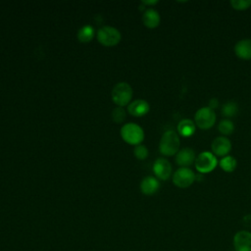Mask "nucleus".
Returning a JSON list of instances; mask_svg holds the SVG:
<instances>
[{"instance_id":"obj_6","label":"nucleus","mask_w":251,"mask_h":251,"mask_svg":"<svg viewBox=\"0 0 251 251\" xmlns=\"http://www.w3.org/2000/svg\"><path fill=\"white\" fill-rule=\"evenodd\" d=\"M194 123L201 129H209L216 123V113L211 108L201 107L194 114Z\"/></svg>"},{"instance_id":"obj_9","label":"nucleus","mask_w":251,"mask_h":251,"mask_svg":"<svg viewBox=\"0 0 251 251\" xmlns=\"http://www.w3.org/2000/svg\"><path fill=\"white\" fill-rule=\"evenodd\" d=\"M232 245L235 251H251V231H237L233 235Z\"/></svg>"},{"instance_id":"obj_1","label":"nucleus","mask_w":251,"mask_h":251,"mask_svg":"<svg viewBox=\"0 0 251 251\" xmlns=\"http://www.w3.org/2000/svg\"><path fill=\"white\" fill-rule=\"evenodd\" d=\"M180 146L178 134L174 130H167L163 133L159 142V151L164 156L176 155Z\"/></svg>"},{"instance_id":"obj_20","label":"nucleus","mask_w":251,"mask_h":251,"mask_svg":"<svg viewBox=\"0 0 251 251\" xmlns=\"http://www.w3.org/2000/svg\"><path fill=\"white\" fill-rule=\"evenodd\" d=\"M219 131L224 135H229L234 130V124L229 119H223L218 125Z\"/></svg>"},{"instance_id":"obj_11","label":"nucleus","mask_w":251,"mask_h":251,"mask_svg":"<svg viewBox=\"0 0 251 251\" xmlns=\"http://www.w3.org/2000/svg\"><path fill=\"white\" fill-rule=\"evenodd\" d=\"M196 155L193 149L185 147L176 154V163L180 168H188L190 165H192L195 162Z\"/></svg>"},{"instance_id":"obj_25","label":"nucleus","mask_w":251,"mask_h":251,"mask_svg":"<svg viewBox=\"0 0 251 251\" xmlns=\"http://www.w3.org/2000/svg\"><path fill=\"white\" fill-rule=\"evenodd\" d=\"M157 3H158L157 0H154V1H142V4H144V5H155Z\"/></svg>"},{"instance_id":"obj_13","label":"nucleus","mask_w":251,"mask_h":251,"mask_svg":"<svg viewBox=\"0 0 251 251\" xmlns=\"http://www.w3.org/2000/svg\"><path fill=\"white\" fill-rule=\"evenodd\" d=\"M159 188L160 182L158 178L152 176H145L140 182V190L145 195H153L159 190Z\"/></svg>"},{"instance_id":"obj_5","label":"nucleus","mask_w":251,"mask_h":251,"mask_svg":"<svg viewBox=\"0 0 251 251\" xmlns=\"http://www.w3.org/2000/svg\"><path fill=\"white\" fill-rule=\"evenodd\" d=\"M218 165L217 157L209 151L201 152L195 159L194 166L200 174H208L216 169Z\"/></svg>"},{"instance_id":"obj_24","label":"nucleus","mask_w":251,"mask_h":251,"mask_svg":"<svg viewBox=\"0 0 251 251\" xmlns=\"http://www.w3.org/2000/svg\"><path fill=\"white\" fill-rule=\"evenodd\" d=\"M209 108H211L212 110H215L219 107V100L217 98H211L209 100V105H208Z\"/></svg>"},{"instance_id":"obj_23","label":"nucleus","mask_w":251,"mask_h":251,"mask_svg":"<svg viewBox=\"0 0 251 251\" xmlns=\"http://www.w3.org/2000/svg\"><path fill=\"white\" fill-rule=\"evenodd\" d=\"M230 5L234 10L243 11L251 6V0H231Z\"/></svg>"},{"instance_id":"obj_12","label":"nucleus","mask_w":251,"mask_h":251,"mask_svg":"<svg viewBox=\"0 0 251 251\" xmlns=\"http://www.w3.org/2000/svg\"><path fill=\"white\" fill-rule=\"evenodd\" d=\"M150 110V106L146 100L136 99L127 105V112L133 117H143Z\"/></svg>"},{"instance_id":"obj_10","label":"nucleus","mask_w":251,"mask_h":251,"mask_svg":"<svg viewBox=\"0 0 251 251\" xmlns=\"http://www.w3.org/2000/svg\"><path fill=\"white\" fill-rule=\"evenodd\" d=\"M153 173L157 178L167 180L172 175V165L165 158H158L153 164Z\"/></svg>"},{"instance_id":"obj_21","label":"nucleus","mask_w":251,"mask_h":251,"mask_svg":"<svg viewBox=\"0 0 251 251\" xmlns=\"http://www.w3.org/2000/svg\"><path fill=\"white\" fill-rule=\"evenodd\" d=\"M126 111L123 107H117L112 111V119L115 123L121 124L126 120Z\"/></svg>"},{"instance_id":"obj_2","label":"nucleus","mask_w":251,"mask_h":251,"mask_svg":"<svg viewBox=\"0 0 251 251\" xmlns=\"http://www.w3.org/2000/svg\"><path fill=\"white\" fill-rule=\"evenodd\" d=\"M121 136L125 142L137 146L144 139V131L139 125L135 123H127L122 126Z\"/></svg>"},{"instance_id":"obj_22","label":"nucleus","mask_w":251,"mask_h":251,"mask_svg":"<svg viewBox=\"0 0 251 251\" xmlns=\"http://www.w3.org/2000/svg\"><path fill=\"white\" fill-rule=\"evenodd\" d=\"M133 154H134L136 159H138V160H145L148 157L149 152H148V149H147V147L145 145L139 144V145L135 146V148L133 150Z\"/></svg>"},{"instance_id":"obj_16","label":"nucleus","mask_w":251,"mask_h":251,"mask_svg":"<svg viewBox=\"0 0 251 251\" xmlns=\"http://www.w3.org/2000/svg\"><path fill=\"white\" fill-rule=\"evenodd\" d=\"M195 129H196L195 123L189 119H182L177 124V132L183 137L192 136L195 132Z\"/></svg>"},{"instance_id":"obj_17","label":"nucleus","mask_w":251,"mask_h":251,"mask_svg":"<svg viewBox=\"0 0 251 251\" xmlns=\"http://www.w3.org/2000/svg\"><path fill=\"white\" fill-rule=\"evenodd\" d=\"M95 35V29L90 25H85L82 27H80L77 31V39L79 42L87 43L90 42Z\"/></svg>"},{"instance_id":"obj_4","label":"nucleus","mask_w":251,"mask_h":251,"mask_svg":"<svg viewBox=\"0 0 251 251\" xmlns=\"http://www.w3.org/2000/svg\"><path fill=\"white\" fill-rule=\"evenodd\" d=\"M122 39V34L114 26L110 25H104L100 27L97 31V40L100 44L106 47H112L116 46L120 43Z\"/></svg>"},{"instance_id":"obj_7","label":"nucleus","mask_w":251,"mask_h":251,"mask_svg":"<svg viewBox=\"0 0 251 251\" xmlns=\"http://www.w3.org/2000/svg\"><path fill=\"white\" fill-rule=\"evenodd\" d=\"M196 179V175L189 168H179L173 175V182L179 188L189 187Z\"/></svg>"},{"instance_id":"obj_19","label":"nucleus","mask_w":251,"mask_h":251,"mask_svg":"<svg viewBox=\"0 0 251 251\" xmlns=\"http://www.w3.org/2000/svg\"><path fill=\"white\" fill-rule=\"evenodd\" d=\"M238 112V105L235 101H226L222 106V115L226 118L234 117Z\"/></svg>"},{"instance_id":"obj_18","label":"nucleus","mask_w":251,"mask_h":251,"mask_svg":"<svg viewBox=\"0 0 251 251\" xmlns=\"http://www.w3.org/2000/svg\"><path fill=\"white\" fill-rule=\"evenodd\" d=\"M219 165L221 167V169L226 172V173H231L235 170L236 166H237V161L236 159L233 157V156H230V155H227V156H225L223 157L220 162H219Z\"/></svg>"},{"instance_id":"obj_8","label":"nucleus","mask_w":251,"mask_h":251,"mask_svg":"<svg viewBox=\"0 0 251 251\" xmlns=\"http://www.w3.org/2000/svg\"><path fill=\"white\" fill-rule=\"evenodd\" d=\"M211 149L216 157L227 156L231 150L230 140L226 136H218L212 141Z\"/></svg>"},{"instance_id":"obj_3","label":"nucleus","mask_w":251,"mask_h":251,"mask_svg":"<svg viewBox=\"0 0 251 251\" xmlns=\"http://www.w3.org/2000/svg\"><path fill=\"white\" fill-rule=\"evenodd\" d=\"M113 102L118 107H124L130 103L132 97V88L127 82H118L111 92Z\"/></svg>"},{"instance_id":"obj_14","label":"nucleus","mask_w":251,"mask_h":251,"mask_svg":"<svg viewBox=\"0 0 251 251\" xmlns=\"http://www.w3.org/2000/svg\"><path fill=\"white\" fill-rule=\"evenodd\" d=\"M235 55L242 60H251V39L244 38L234 45Z\"/></svg>"},{"instance_id":"obj_15","label":"nucleus","mask_w":251,"mask_h":251,"mask_svg":"<svg viewBox=\"0 0 251 251\" xmlns=\"http://www.w3.org/2000/svg\"><path fill=\"white\" fill-rule=\"evenodd\" d=\"M161 21L160 15L159 13L152 8L146 9L143 13L142 16V22L144 24L145 26H147L148 28H155L159 25Z\"/></svg>"}]
</instances>
